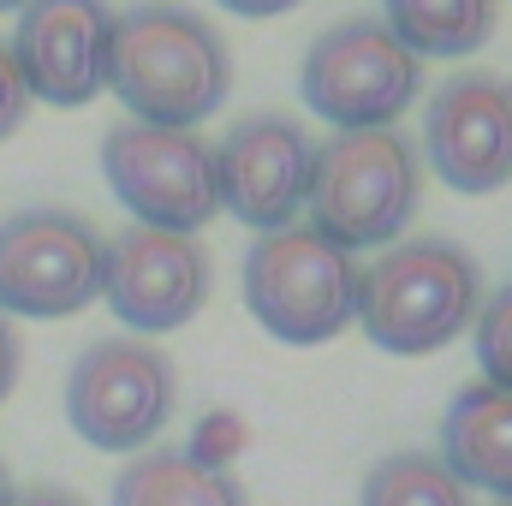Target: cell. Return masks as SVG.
Returning a JSON list of instances; mask_svg holds the SVG:
<instances>
[{
    "instance_id": "6da1fadb",
    "label": "cell",
    "mask_w": 512,
    "mask_h": 506,
    "mask_svg": "<svg viewBox=\"0 0 512 506\" xmlns=\"http://www.w3.org/2000/svg\"><path fill=\"white\" fill-rule=\"evenodd\" d=\"M108 90L137 126L197 131L233 90V54L203 12L179 0H143L114 18Z\"/></svg>"
},
{
    "instance_id": "7a4b0ae2",
    "label": "cell",
    "mask_w": 512,
    "mask_h": 506,
    "mask_svg": "<svg viewBox=\"0 0 512 506\" xmlns=\"http://www.w3.org/2000/svg\"><path fill=\"white\" fill-rule=\"evenodd\" d=\"M483 268L447 239L387 245L358 268V328L393 358H429L477 322Z\"/></svg>"
},
{
    "instance_id": "3957f363",
    "label": "cell",
    "mask_w": 512,
    "mask_h": 506,
    "mask_svg": "<svg viewBox=\"0 0 512 506\" xmlns=\"http://www.w3.org/2000/svg\"><path fill=\"white\" fill-rule=\"evenodd\" d=\"M423 167L405 131H334L310 161V227L340 251H387L411 227Z\"/></svg>"
},
{
    "instance_id": "277c9868",
    "label": "cell",
    "mask_w": 512,
    "mask_h": 506,
    "mask_svg": "<svg viewBox=\"0 0 512 506\" xmlns=\"http://www.w3.org/2000/svg\"><path fill=\"white\" fill-rule=\"evenodd\" d=\"M245 310L286 346H322L358 322V256L310 221L262 233L245 251Z\"/></svg>"
},
{
    "instance_id": "5b68a950",
    "label": "cell",
    "mask_w": 512,
    "mask_h": 506,
    "mask_svg": "<svg viewBox=\"0 0 512 506\" xmlns=\"http://www.w3.org/2000/svg\"><path fill=\"white\" fill-rule=\"evenodd\" d=\"M423 90V60L387 30L382 18H340L328 24L304 66L298 96L334 131H393L399 114Z\"/></svg>"
},
{
    "instance_id": "8992f818",
    "label": "cell",
    "mask_w": 512,
    "mask_h": 506,
    "mask_svg": "<svg viewBox=\"0 0 512 506\" xmlns=\"http://www.w3.org/2000/svg\"><path fill=\"white\" fill-rule=\"evenodd\" d=\"M173 393V358L155 340L114 334L84 346L78 364L66 370V423L96 453H137L173 417Z\"/></svg>"
},
{
    "instance_id": "52a82bcc",
    "label": "cell",
    "mask_w": 512,
    "mask_h": 506,
    "mask_svg": "<svg viewBox=\"0 0 512 506\" xmlns=\"http://www.w3.org/2000/svg\"><path fill=\"white\" fill-rule=\"evenodd\" d=\"M102 179L137 215V227H155V233L197 239V227L221 215L215 149L197 131L137 126V120L114 126L102 137Z\"/></svg>"
},
{
    "instance_id": "ba28073f",
    "label": "cell",
    "mask_w": 512,
    "mask_h": 506,
    "mask_svg": "<svg viewBox=\"0 0 512 506\" xmlns=\"http://www.w3.org/2000/svg\"><path fill=\"white\" fill-rule=\"evenodd\" d=\"M102 298V233L72 209H18L0 221V316L60 322Z\"/></svg>"
},
{
    "instance_id": "9c48e42d",
    "label": "cell",
    "mask_w": 512,
    "mask_h": 506,
    "mask_svg": "<svg viewBox=\"0 0 512 506\" xmlns=\"http://www.w3.org/2000/svg\"><path fill=\"white\" fill-rule=\"evenodd\" d=\"M215 286V262L185 233H155L131 227L120 239H102V298L108 310L143 334H173L185 328Z\"/></svg>"
},
{
    "instance_id": "30bf717a",
    "label": "cell",
    "mask_w": 512,
    "mask_h": 506,
    "mask_svg": "<svg viewBox=\"0 0 512 506\" xmlns=\"http://www.w3.org/2000/svg\"><path fill=\"white\" fill-rule=\"evenodd\" d=\"M310 161L316 143L304 137L298 120L286 114H245L239 126L215 143V185H221V209L262 233L298 227L304 215V191H310Z\"/></svg>"
},
{
    "instance_id": "8fae6325",
    "label": "cell",
    "mask_w": 512,
    "mask_h": 506,
    "mask_svg": "<svg viewBox=\"0 0 512 506\" xmlns=\"http://www.w3.org/2000/svg\"><path fill=\"white\" fill-rule=\"evenodd\" d=\"M423 149L435 179L459 197L512 185V84L495 72H453L429 96Z\"/></svg>"
},
{
    "instance_id": "7c38bea8",
    "label": "cell",
    "mask_w": 512,
    "mask_h": 506,
    "mask_svg": "<svg viewBox=\"0 0 512 506\" xmlns=\"http://www.w3.org/2000/svg\"><path fill=\"white\" fill-rule=\"evenodd\" d=\"M108 42H114L108 0H30L6 48L30 84V102L84 108L108 90Z\"/></svg>"
},
{
    "instance_id": "4fadbf2b",
    "label": "cell",
    "mask_w": 512,
    "mask_h": 506,
    "mask_svg": "<svg viewBox=\"0 0 512 506\" xmlns=\"http://www.w3.org/2000/svg\"><path fill=\"white\" fill-rule=\"evenodd\" d=\"M465 489L512 501V393L471 381L453 393L441 417V453H435Z\"/></svg>"
},
{
    "instance_id": "5bb4252c",
    "label": "cell",
    "mask_w": 512,
    "mask_h": 506,
    "mask_svg": "<svg viewBox=\"0 0 512 506\" xmlns=\"http://www.w3.org/2000/svg\"><path fill=\"white\" fill-rule=\"evenodd\" d=\"M114 506H251V501L233 483V471H215V465L191 459L185 447H149L120 471Z\"/></svg>"
},
{
    "instance_id": "9a60e30c",
    "label": "cell",
    "mask_w": 512,
    "mask_h": 506,
    "mask_svg": "<svg viewBox=\"0 0 512 506\" xmlns=\"http://www.w3.org/2000/svg\"><path fill=\"white\" fill-rule=\"evenodd\" d=\"M382 24L417 60H465L495 36V0H382Z\"/></svg>"
},
{
    "instance_id": "2e32d148",
    "label": "cell",
    "mask_w": 512,
    "mask_h": 506,
    "mask_svg": "<svg viewBox=\"0 0 512 506\" xmlns=\"http://www.w3.org/2000/svg\"><path fill=\"white\" fill-rule=\"evenodd\" d=\"M364 506H471V489L435 453H387L364 477Z\"/></svg>"
},
{
    "instance_id": "e0dca14e",
    "label": "cell",
    "mask_w": 512,
    "mask_h": 506,
    "mask_svg": "<svg viewBox=\"0 0 512 506\" xmlns=\"http://www.w3.org/2000/svg\"><path fill=\"white\" fill-rule=\"evenodd\" d=\"M477 364L489 387L512 393V286L477 304Z\"/></svg>"
},
{
    "instance_id": "ac0fdd59",
    "label": "cell",
    "mask_w": 512,
    "mask_h": 506,
    "mask_svg": "<svg viewBox=\"0 0 512 506\" xmlns=\"http://www.w3.org/2000/svg\"><path fill=\"white\" fill-rule=\"evenodd\" d=\"M239 447H245V423L221 411V417H203V423H197V441H191L185 453L203 459V465H215V471H227V459H233Z\"/></svg>"
},
{
    "instance_id": "d6986e66",
    "label": "cell",
    "mask_w": 512,
    "mask_h": 506,
    "mask_svg": "<svg viewBox=\"0 0 512 506\" xmlns=\"http://www.w3.org/2000/svg\"><path fill=\"white\" fill-rule=\"evenodd\" d=\"M30 84H24V72H18V60H12V48L0 42V143L6 137H18V126L30 120Z\"/></svg>"
},
{
    "instance_id": "ffe728a7",
    "label": "cell",
    "mask_w": 512,
    "mask_h": 506,
    "mask_svg": "<svg viewBox=\"0 0 512 506\" xmlns=\"http://www.w3.org/2000/svg\"><path fill=\"white\" fill-rule=\"evenodd\" d=\"M6 506H90L78 489H60V483H30V489H12Z\"/></svg>"
},
{
    "instance_id": "44dd1931",
    "label": "cell",
    "mask_w": 512,
    "mask_h": 506,
    "mask_svg": "<svg viewBox=\"0 0 512 506\" xmlns=\"http://www.w3.org/2000/svg\"><path fill=\"white\" fill-rule=\"evenodd\" d=\"M18 364H24V346H18V334H12V322L0 316V399L18 387Z\"/></svg>"
},
{
    "instance_id": "7402d4cb",
    "label": "cell",
    "mask_w": 512,
    "mask_h": 506,
    "mask_svg": "<svg viewBox=\"0 0 512 506\" xmlns=\"http://www.w3.org/2000/svg\"><path fill=\"white\" fill-rule=\"evenodd\" d=\"M215 6H227L233 18H280V12H292L304 0H215Z\"/></svg>"
},
{
    "instance_id": "603a6c76",
    "label": "cell",
    "mask_w": 512,
    "mask_h": 506,
    "mask_svg": "<svg viewBox=\"0 0 512 506\" xmlns=\"http://www.w3.org/2000/svg\"><path fill=\"white\" fill-rule=\"evenodd\" d=\"M6 495H12V477H6V465H0V506H6Z\"/></svg>"
},
{
    "instance_id": "cb8c5ba5",
    "label": "cell",
    "mask_w": 512,
    "mask_h": 506,
    "mask_svg": "<svg viewBox=\"0 0 512 506\" xmlns=\"http://www.w3.org/2000/svg\"><path fill=\"white\" fill-rule=\"evenodd\" d=\"M24 6H30V0H0V12H24Z\"/></svg>"
},
{
    "instance_id": "d4e9b609",
    "label": "cell",
    "mask_w": 512,
    "mask_h": 506,
    "mask_svg": "<svg viewBox=\"0 0 512 506\" xmlns=\"http://www.w3.org/2000/svg\"><path fill=\"white\" fill-rule=\"evenodd\" d=\"M495 506H512V501H495Z\"/></svg>"
}]
</instances>
